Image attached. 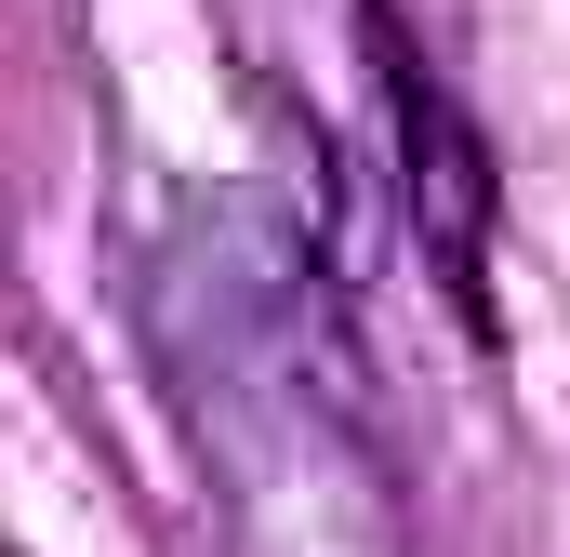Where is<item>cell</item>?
Masks as SVG:
<instances>
[{
    "label": "cell",
    "mask_w": 570,
    "mask_h": 557,
    "mask_svg": "<svg viewBox=\"0 0 570 557\" xmlns=\"http://www.w3.org/2000/svg\"><path fill=\"white\" fill-rule=\"evenodd\" d=\"M372 53H385V146H399V199H412V240H425L438 292L464 305V332H491V213H504V186H491V146L464 134V107L438 94L425 67L372 27Z\"/></svg>",
    "instance_id": "1"
}]
</instances>
